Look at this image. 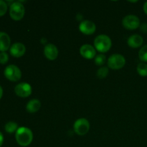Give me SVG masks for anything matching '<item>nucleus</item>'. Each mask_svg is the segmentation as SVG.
<instances>
[{
  "label": "nucleus",
  "mask_w": 147,
  "mask_h": 147,
  "mask_svg": "<svg viewBox=\"0 0 147 147\" xmlns=\"http://www.w3.org/2000/svg\"><path fill=\"white\" fill-rule=\"evenodd\" d=\"M122 24L124 28L129 30H134L140 27V20L139 17L134 14L126 16L122 20Z\"/></svg>",
  "instance_id": "obj_7"
},
{
  "label": "nucleus",
  "mask_w": 147,
  "mask_h": 147,
  "mask_svg": "<svg viewBox=\"0 0 147 147\" xmlns=\"http://www.w3.org/2000/svg\"><path fill=\"white\" fill-rule=\"evenodd\" d=\"M18 129V124L14 121L7 122L4 126V130L8 134H13L14 132L16 133Z\"/></svg>",
  "instance_id": "obj_16"
},
{
  "label": "nucleus",
  "mask_w": 147,
  "mask_h": 147,
  "mask_svg": "<svg viewBox=\"0 0 147 147\" xmlns=\"http://www.w3.org/2000/svg\"><path fill=\"white\" fill-rule=\"evenodd\" d=\"M144 39L139 34H133L128 39V45L131 48H139L143 45Z\"/></svg>",
  "instance_id": "obj_14"
},
{
  "label": "nucleus",
  "mask_w": 147,
  "mask_h": 147,
  "mask_svg": "<svg viewBox=\"0 0 147 147\" xmlns=\"http://www.w3.org/2000/svg\"><path fill=\"white\" fill-rule=\"evenodd\" d=\"M44 55L50 60H55L58 56V49L55 45L47 44L44 47Z\"/></svg>",
  "instance_id": "obj_12"
},
{
  "label": "nucleus",
  "mask_w": 147,
  "mask_h": 147,
  "mask_svg": "<svg viewBox=\"0 0 147 147\" xmlns=\"http://www.w3.org/2000/svg\"><path fill=\"white\" fill-rule=\"evenodd\" d=\"M112 45L110 37L106 34H99L95 38L94 46L97 51L100 53H105L109 51Z\"/></svg>",
  "instance_id": "obj_2"
},
{
  "label": "nucleus",
  "mask_w": 147,
  "mask_h": 147,
  "mask_svg": "<svg viewBox=\"0 0 147 147\" xmlns=\"http://www.w3.org/2000/svg\"><path fill=\"white\" fill-rule=\"evenodd\" d=\"M95 63H96V65L98 66H101L105 64L106 61V55L103 54H99L95 57Z\"/></svg>",
  "instance_id": "obj_20"
},
{
  "label": "nucleus",
  "mask_w": 147,
  "mask_h": 147,
  "mask_svg": "<svg viewBox=\"0 0 147 147\" xmlns=\"http://www.w3.org/2000/svg\"><path fill=\"white\" fill-rule=\"evenodd\" d=\"M96 26L94 22L90 21V20H84L81 22L79 25V30L83 34L86 35H90L93 34L96 32Z\"/></svg>",
  "instance_id": "obj_9"
},
{
  "label": "nucleus",
  "mask_w": 147,
  "mask_h": 147,
  "mask_svg": "<svg viewBox=\"0 0 147 147\" xmlns=\"http://www.w3.org/2000/svg\"><path fill=\"white\" fill-rule=\"evenodd\" d=\"M11 47V39L7 33L0 32V52H6Z\"/></svg>",
  "instance_id": "obj_13"
},
{
  "label": "nucleus",
  "mask_w": 147,
  "mask_h": 147,
  "mask_svg": "<svg viewBox=\"0 0 147 147\" xmlns=\"http://www.w3.org/2000/svg\"><path fill=\"white\" fill-rule=\"evenodd\" d=\"M4 75L6 78L11 82H17L22 78V71L14 65H9L4 69Z\"/></svg>",
  "instance_id": "obj_4"
},
{
  "label": "nucleus",
  "mask_w": 147,
  "mask_h": 147,
  "mask_svg": "<svg viewBox=\"0 0 147 147\" xmlns=\"http://www.w3.org/2000/svg\"><path fill=\"white\" fill-rule=\"evenodd\" d=\"M80 53L81 56L88 60L95 58L96 56V50L94 47L89 44H85L80 48Z\"/></svg>",
  "instance_id": "obj_10"
},
{
  "label": "nucleus",
  "mask_w": 147,
  "mask_h": 147,
  "mask_svg": "<svg viewBox=\"0 0 147 147\" xmlns=\"http://www.w3.org/2000/svg\"><path fill=\"white\" fill-rule=\"evenodd\" d=\"M139 57L142 63H147V45L140 49L139 52Z\"/></svg>",
  "instance_id": "obj_18"
},
{
  "label": "nucleus",
  "mask_w": 147,
  "mask_h": 147,
  "mask_svg": "<svg viewBox=\"0 0 147 147\" xmlns=\"http://www.w3.org/2000/svg\"><path fill=\"white\" fill-rule=\"evenodd\" d=\"M143 9H144V13L147 15V1H146V2L144 3V4Z\"/></svg>",
  "instance_id": "obj_25"
},
{
  "label": "nucleus",
  "mask_w": 147,
  "mask_h": 147,
  "mask_svg": "<svg viewBox=\"0 0 147 147\" xmlns=\"http://www.w3.org/2000/svg\"><path fill=\"white\" fill-rule=\"evenodd\" d=\"M140 30L144 33H147V23L144 22L140 25Z\"/></svg>",
  "instance_id": "obj_23"
},
{
  "label": "nucleus",
  "mask_w": 147,
  "mask_h": 147,
  "mask_svg": "<svg viewBox=\"0 0 147 147\" xmlns=\"http://www.w3.org/2000/svg\"><path fill=\"white\" fill-rule=\"evenodd\" d=\"M73 129L76 134L79 136H84L90 130V123L84 118L78 119L73 124Z\"/></svg>",
  "instance_id": "obj_6"
},
{
  "label": "nucleus",
  "mask_w": 147,
  "mask_h": 147,
  "mask_svg": "<svg viewBox=\"0 0 147 147\" xmlns=\"http://www.w3.org/2000/svg\"><path fill=\"white\" fill-rule=\"evenodd\" d=\"M8 6L4 1L0 0V17H2L7 13Z\"/></svg>",
  "instance_id": "obj_21"
},
{
  "label": "nucleus",
  "mask_w": 147,
  "mask_h": 147,
  "mask_svg": "<svg viewBox=\"0 0 147 147\" xmlns=\"http://www.w3.org/2000/svg\"><path fill=\"white\" fill-rule=\"evenodd\" d=\"M126 59L122 55L113 54L108 60V66L112 70H120L124 67Z\"/></svg>",
  "instance_id": "obj_5"
},
{
  "label": "nucleus",
  "mask_w": 147,
  "mask_h": 147,
  "mask_svg": "<svg viewBox=\"0 0 147 147\" xmlns=\"http://www.w3.org/2000/svg\"><path fill=\"white\" fill-rule=\"evenodd\" d=\"M109 68L107 67H101L98 70L96 76L100 79L105 78L108 76V74H109Z\"/></svg>",
  "instance_id": "obj_19"
},
{
  "label": "nucleus",
  "mask_w": 147,
  "mask_h": 147,
  "mask_svg": "<svg viewBox=\"0 0 147 147\" xmlns=\"http://www.w3.org/2000/svg\"><path fill=\"white\" fill-rule=\"evenodd\" d=\"M32 88L30 84L27 83H20L14 88L16 95L20 98L29 97L32 94Z\"/></svg>",
  "instance_id": "obj_8"
},
{
  "label": "nucleus",
  "mask_w": 147,
  "mask_h": 147,
  "mask_svg": "<svg viewBox=\"0 0 147 147\" xmlns=\"http://www.w3.org/2000/svg\"><path fill=\"white\" fill-rule=\"evenodd\" d=\"M15 139L20 146H28L33 140V134L27 127H20L15 133Z\"/></svg>",
  "instance_id": "obj_1"
},
{
  "label": "nucleus",
  "mask_w": 147,
  "mask_h": 147,
  "mask_svg": "<svg viewBox=\"0 0 147 147\" xmlns=\"http://www.w3.org/2000/svg\"><path fill=\"white\" fill-rule=\"evenodd\" d=\"M26 52V47L24 44L21 42L14 43L10 47L9 53L11 56L14 57H21L24 55Z\"/></svg>",
  "instance_id": "obj_11"
},
{
  "label": "nucleus",
  "mask_w": 147,
  "mask_h": 147,
  "mask_svg": "<svg viewBox=\"0 0 147 147\" xmlns=\"http://www.w3.org/2000/svg\"><path fill=\"white\" fill-rule=\"evenodd\" d=\"M3 142H4V136L1 132H0V147L2 146Z\"/></svg>",
  "instance_id": "obj_24"
},
{
  "label": "nucleus",
  "mask_w": 147,
  "mask_h": 147,
  "mask_svg": "<svg viewBox=\"0 0 147 147\" xmlns=\"http://www.w3.org/2000/svg\"><path fill=\"white\" fill-rule=\"evenodd\" d=\"M25 9L21 1H14L9 7V15L14 21H20L24 17Z\"/></svg>",
  "instance_id": "obj_3"
},
{
  "label": "nucleus",
  "mask_w": 147,
  "mask_h": 147,
  "mask_svg": "<svg viewBox=\"0 0 147 147\" xmlns=\"http://www.w3.org/2000/svg\"><path fill=\"white\" fill-rule=\"evenodd\" d=\"M136 70L139 75L142 77H146L147 76V64L145 63H139L136 67Z\"/></svg>",
  "instance_id": "obj_17"
},
{
  "label": "nucleus",
  "mask_w": 147,
  "mask_h": 147,
  "mask_svg": "<svg viewBox=\"0 0 147 147\" xmlns=\"http://www.w3.org/2000/svg\"><path fill=\"white\" fill-rule=\"evenodd\" d=\"M2 96H3V89L2 88H1V86H0V99L2 98Z\"/></svg>",
  "instance_id": "obj_26"
},
{
  "label": "nucleus",
  "mask_w": 147,
  "mask_h": 147,
  "mask_svg": "<svg viewBox=\"0 0 147 147\" xmlns=\"http://www.w3.org/2000/svg\"><path fill=\"white\" fill-rule=\"evenodd\" d=\"M41 107V103L38 99H32L27 103L26 106V110L30 113H36L40 110Z\"/></svg>",
  "instance_id": "obj_15"
},
{
  "label": "nucleus",
  "mask_w": 147,
  "mask_h": 147,
  "mask_svg": "<svg viewBox=\"0 0 147 147\" xmlns=\"http://www.w3.org/2000/svg\"><path fill=\"white\" fill-rule=\"evenodd\" d=\"M9 55L6 52H1L0 53V64L4 65L8 62Z\"/></svg>",
  "instance_id": "obj_22"
}]
</instances>
